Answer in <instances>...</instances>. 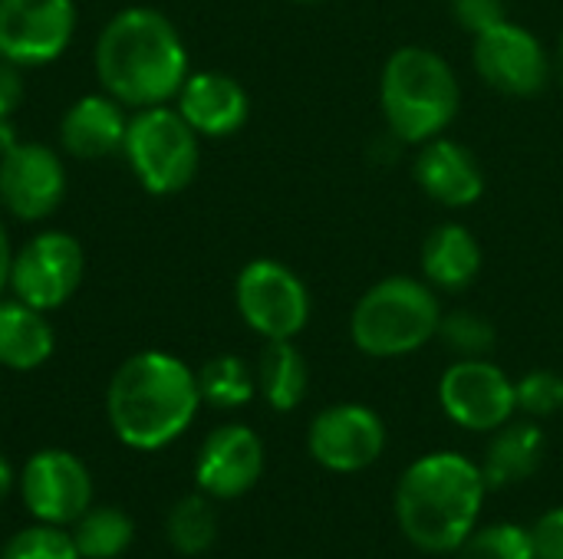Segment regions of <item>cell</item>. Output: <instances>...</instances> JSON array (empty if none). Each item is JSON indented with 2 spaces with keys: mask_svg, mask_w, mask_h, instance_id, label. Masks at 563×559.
<instances>
[{
  "mask_svg": "<svg viewBox=\"0 0 563 559\" xmlns=\"http://www.w3.org/2000/svg\"><path fill=\"white\" fill-rule=\"evenodd\" d=\"M96 76L129 109L165 105L188 79L185 40L165 13L125 7L96 40Z\"/></svg>",
  "mask_w": 563,
  "mask_h": 559,
  "instance_id": "6da1fadb",
  "label": "cell"
},
{
  "mask_svg": "<svg viewBox=\"0 0 563 559\" xmlns=\"http://www.w3.org/2000/svg\"><path fill=\"white\" fill-rule=\"evenodd\" d=\"M201 409L198 372L178 356L145 349L129 356L109 382L106 412L115 438L135 451H158L181 438Z\"/></svg>",
  "mask_w": 563,
  "mask_h": 559,
  "instance_id": "7a4b0ae2",
  "label": "cell"
},
{
  "mask_svg": "<svg viewBox=\"0 0 563 559\" xmlns=\"http://www.w3.org/2000/svg\"><path fill=\"white\" fill-rule=\"evenodd\" d=\"M482 465L455 451L416 458L396 484V524L422 554H455L478 527L485 507Z\"/></svg>",
  "mask_w": 563,
  "mask_h": 559,
  "instance_id": "3957f363",
  "label": "cell"
},
{
  "mask_svg": "<svg viewBox=\"0 0 563 559\" xmlns=\"http://www.w3.org/2000/svg\"><path fill=\"white\" fill-rule=\"evenodd\" d=\"M379 102L389 132L406 145H422L455 122L462 86L442 53L429 46H399L383 66Z\"/></svg>",
  "mask_w": 563,
  "mask_h": 559,
  "instance_id": "277c9868",
  "label": "cell"
},
{
  "mask_svg": "<svg viewBox=\"0 0 563 559\" xmlns=\"http://www.w3.org/2000/svg\"><path fill=\"white\" fill-rule=\"evenodd\" d=\"M439 323L442 306L426 280L386 277L356 300L350 336L363 356L399 359L432 343L439 336Z\"/></svg>",
  "mask_w": 563,
  "mask_h": 559,
  "instance_id": "5b68a950",
  "label": "cell"
},
{
  "mask_svg": "<svg viewBox=\"0 0 563 559\" xmlns=\"http://www.w3.org/2000/svg\"><path fill=\"white\" fill-rule=\"evenodd\" d=\"M198 138L201 135L181 119L178 109L152 105V109H139L129 119L122 152L139 185L155 198H168L195 181L201 165Z\"/></svg>",
  "mask_w": 563,
  "mask_h": 559,
  "instance_id": "8992f818",
  "label": "cell"
},
{
  "mask_svg": "<svg viewBox=\"0 0 563 559\" xmlns=\"http://www.w3.org/2000/svg\"><path fill=\"white\" fill-rule=\"evenodd\" d=\"M234 303L241 320L264 336L274 339H294L310 323V293L307 283L280 260L261 257L251 260L238 280H234Z\"/></svg>",
  "mask_w": 563,
  "mask_h": 559,
  "instance_id": "52a82bcc",
  "label": "cell"
},
{
  "mask_svg": "<svg viewBox=\"0 0 563 559\" xmlns=\"http://www.w3.org/2000/svg\"><path fill=\"white\" fill-rule=\"evenodd\" d=\"M475 72L501 96L531 99L548 89L554 76V59L544 43L521 23L501 20L472 40Z\"/></svg>",
  "mask_w": 563,
  "mask_h": 559,
  "instance_id": "ba28073f",
  "label": "cell"
},
{
  "mask_svg": "<svg viewBox=\"0 0 563 559\" xmlns=\"http://www.w3.org/2000/svg\"><path fill=\"white\" fill-rule=\"evenodd\" d=\"M82 247L66 231H43L10 264V290L33 310H59L82 283Z\"/></svg>",
  "mask_w": 563,
  "mask_h": 559,
  "instance_id": "9c48e42d",
  "label": "cell"
},
{
  "mask_svg": "<svg viewBox=\"0 0 563 559\" xmlns=\"http://www.w3.org/2000/svg\"><path fill=\"white\" fill-rule=\"evenodd\" d=\"M442 412L465 432H498L518 412L515 382L488 359H459L439 382Z\"/></svg>",
  "mask_w": 563,
  "mask_h": 559,
  "instance_id": "30bf717a",
  "label": "cell"
},
{
  "mask_svg": "<svg viewBox=\"0 0 563 559\" xmlns=\"http://www.w3.org/2000/svg\"><path fill=\"white\" fill-rule=\"evenodd\" d=\"M76 33L73 0H0V59L46 66L66 53Z\"/></svg>",
  "mask_w": 563,
  "mask_h": 559,
  "instance_id": "8fae6325",
  "label": "cell"
},
{
  "mask_svg": "<svg viewBox=\"0 0 563 559\" xmlns=\"http://www.w3.org/2000/svg\"><path fill=\"white\" fill-rule=\"evenodd\" d=\"M307 448L320 468L336 474H356L376 465L386 451V425L373 409L340 402L323 409L310 422Z\"/></svg>",
  "mask_w": 563,
  "mask_h": 559,
  "instance_id": "7c38bea8",
  "label": "cell"
},
{
  "mask_svg": "<svg viewBox=\"0 0 563 559\" xmlns=\"http://www.w3.org/2000/svg\"><path fill=\"white\" fill-rule=\"evenodd\" d=\"M20 494L26 511L40 524L69 527L92 507V478L76 455L63 448H46L26 461Z\"/></svg>",
  "mask_w": 563,
  "mask_h": 559,
  "instance_id": "4fadbf2b",
  "label": "cell"
},
{
  "mask_svg": "<svg viewBox=\"0 0 563 559\" xmlns=\"http://www.w3.org/2000/svg\"><path fill=\"white\" fill-rule=\"evenodd\" d=\"M66 194L59 155L40 142H16L0 158V204L20 221L49 217Z\"/></svg>",
  "mask_w": 563,
  "mask_h": 559,
  "instance_id": "5bb4252c",
  "label": "cell"
},
{
  "mask_svg": "<svg viewBox=\"0 0 563 559\" xmlns=\"http://www.w3.org/2000/svg\"><path fill=\"white\" fill-rule=\"evenodd\" d=\"M264 474V445L247 425L214 428L195 461V481L208 497H244Z\"/></svg>",
  "mask_w": 563,
  "mask_h": 559,
  "instance_id": "9a60e30c",
  "label": "cell"
},
{
  "mask_svg": "<svg viewBox=\"0 0 563 559\" xmlns=\"http://www.w3.org/2000/svg\"><path fill=\"white\" fill-rule=\"evenodd\" d=\"M412 175L422 194L442 208H472L485 194V171L478 158L462 142L445 135L419 145Z\"/></svg>",
  "mask_w": 563,
  "mask_h": 559,
  "instance_id": "2e32d148",
  "label": "cell"
},
{
  "mask_svg": "<svg viewBox=\"0 0 563 559\" xmlns=\"http://www.w3.org/2000/svg\"><path fill=\"white\" fill-rule=\"evenodd\" d=\"M175 99V109L201 138H228L241 132L251 115L244 86L228 72H188Z\"/></svg>",
  "mask_w": 563,
  "mask_h": 559,
  "instance_id": "e0dca14e",
  "label": "cell"
},
{
  "mask_svg": "<svg viewBox=\"0 0 563 559\" xmlns=\"http://www.w3.org/2000/svg\"><path fill=\"white\" fill-rule=\"evenodd\" d=\"M125 132H129L125 105L119 99H112L109 92L76 99L59 122L63 148L82 161H96L112 152H122Z\"/></svg>",
  "mask_w": 563,
  "mask_h": 559,
  "instance_id": "ac0fdd59",
  "label": "cell"
},
{
  "mask_svg": "<svg viewBox=\"0 0 563 559\" xmlns=\"http://www.w3.org/2000/svg\"><path fill=\"white\" fill-rule=\"evenodd\" d=\"M422 277L435 290H465L482 273V244L465 224H439L422 244Z\"/></svg>",
  "mask_w": 563,
  "mask_h": 559,
  "instance_id": "d6986e66",
  "label": "cell"
},
{
  "mask_svg": "<svg viewBox=\"0 0 563 559\" xmlns=\"http://www.w3.org/2000/svg\"><path fill=\"white\" fill-rule=\"evenodd\" d=\"M56 336L43 310L23 300H0V366L13 372H33L53 356Z\"/></svg>",
  "mask_w": 563,
  "mask_h": 559,
  "instance_id": "ffe728a7",
  "label": "cell"
},
{
  "mask_svg": "<svg viewBox=\"0 0 563 559\" xmlns=\"http://www.w3.org/2000/svg\"><path fill=\"white\" fill-rule=\"evenodd\" d=\"M492 445L485 451V484L488 488H508L518 481H528L544 458V432L534 422H508L498 432H492Z\"/></svg>",
  "mask_w": 563,
  "mask_h": 559,
  "instance_id": "44dd1931",
  "label": "cell"
},
{
  "mask_svg": "<svg viewBox=\"0 0 563 559\" xmlns=\"http://www.w3.org/2000/svg\"><path fill=\"white\" fill-rule=\"evenodd\" d=\"M310 385V369L294 339H274L261 353L257 389L274 412H294Z\"/></svg>",
  "mask_w": 563,
  "mask_h": 559,
  "instance_id": "7402d4cb",
  "label": "cell"
},
{
  "mask_svg": "<svg viewBox=\"0 0 563 559\" xmlns=\"http://www.w3.org/2000/svg\"><path fill=\"white\" fill-rule=\"evenodd\" d=\"M132 521L119 507H89L73 524V544L82 559H115L132 544Z\"/></svg>",
  "mask_w": 563,
  "mask_h": 559,
  "instance_id": "603a6c76",
  "label": "cell"
},
{
  "mask_svg": "<svg viewBox=\"0 0 563 559\" xmlns=\"http://www.w3.org/2000/svg\"><path fill=\"white\" fill-rule=\"evenodd\" d=\"M165 534H168L172 550L181 557L208 554L218 540V517H214V507L208 504V497L188 494V497L175 501V507L168 511V521H165Z\"/></svg>",
  "mask_w": 563,
  "mask_h": 559,
  "instance_id": "cb8c5ba5",
  "label": "cell"
},
{
  "mask_svg": "<svg viewBox=\"0 0 563 559\" xmlns=\"http://www.w3.org/2000/svg\"><path fill=\"white\" fill-rule=\"evenodd\" d=\"M198 389H201V402L214 409H241L254 399L257 376L238 356H214L211 362L201 366Z\"/></svg>",
  "mask_w": 563,
  "mask_h": 559,
  "instance_id": "d4e9b609",
  "label": "cell"
},
{
  "mask_svg": "<svg viewBox=\"0 0 563 559\" xmlns=\"http://www.w3.org/2000/svg\"><path fill=\"white\" fill-rule=\"evenodd\" d=\"M439 339L459 359H488L495 353L498 333L488 316L475 310H455V313H442Z\"/></svg>",
  "mask_w": 563,
  "mask_h": 559,
  "instance_id": "484cf974",
  "label": "cell"
},
{
  "mask_svg": "<svg viewBox=\"0 0 563 559\" xmlns=\"http://www.w3.org/2000/svg\"><path fill=\"white\" fill-rule=\"evenodd\" d=\"M455 559H534L531 534L518 524H488L475 527Z\"/></svg>",
  "mask_w": 563,
  "mask_h": 559,
  "instance_id": "4316f807",
  "label": "cell"
},
{
  "mask_svg": "<svg viewBox=\"0 0 563 559\" xmlns=\"http://www.w3.org/2000/svg\"><path fill=\"white\" fill-rule=\"evenodd\" d=\"M0 559H82L76 544H73V534H66L63 527H53V524H33V527H23L16 530L3 550Z\"/></svg>",
  "mask_w": 563,
  "mask_h": 559,
  "instance_id": "83f0119b",
  "label": "cell"
},
{
  "mask_svg": "<svg viewBox=\"0 0 563 559\" xmlns=\"http://www.w3.org/2000/svg\"><path fill=\"white\" fill-rule=\"evenodd\" d=\"M518 409L531 418H551L563 409V376L554 369H534L521 382H515Z\"/></svg>",
  "mask_w": 563,
  "mask_h": 559,
  "instance_id": "f1b7e54d",
  "label": "cell"
},
{
  "mask_svg": "<svg viewBox=\"0 0 563 559\" xmlns=\"http://www.w3.org/2000/svg\"><path fill=\"white\" fill-rule=\"evenodd\" d=\"M452 16L475 36L501 20H508L505 13V0H452Z\"/></svg>",
  "mask_w": 563,
  "mask_h": 559,
  "instance_id": "f546056e",
  "label": "cell"
},
{
  "mask_svg": "<svg viewBox=\"0 0 563 559\" xmlns=\"http://www.w3.org/2000/svg\"><path fill=\"white\" fill-rule=\"evenodd\" d=\"M528 534L534 559H563V507H551L548 514H541Z\"/></svg>",
  "mask_w": 563,
  "mask_h": 559,
  "instance_id": "4dcf8cb0",
  "label": "cell"
},
{
  "mask_svg": "<svg viewBox=\"0 0 563 559\" xmlns=\"http://www.w3.org/2000/svg\"><path fill=\"white\" fill-rule=\"evenodd\" d=\"M20 102H23L20 66H13L10 59H0V119H13Z\"/></svg>",
  "mask_w": 563,
  "mask_h": 559,
  "instance_id": "1f68e13d",
  "label": "cell"
},
{
  "mask_svg": "<svg viewBox=\"0 0 563 559\" xmlns=\"http://www.w3.org/2000/svg\"><path fill=\"white\" fill-rule=\"evenodd\" d=\"M10 264H13V250H10V237L7 227L0 224V293L10 287Z\"/></svg>",
  "mask_w": 563,
  "mask_h": 559,
  "instance_id": "d6a6232c",
  "label": "cell"
},
{
  "mask_svg": "<svg viewBox=\"0 0 563 559\" xmlns=\"http://www.w3.org/2000/svg\"><path fill=\"white\" fill-rule=\"evenodd\" d=\"M20 138H16V128H13V122L10 119H0V158L16 145Z\"/></svg>",
  "mask_w": 563,
  "mask_h": 559,
  "instance_id": "836d02e7",
  "label": "cell"
},
{
  "mask_svg": "<svg viewBox=\"0 0 563 559\" xmlns=\"http://www.w3.org/2000/svg\"><path fill=\"white\" fill-rule=\"evenodd\" d=\"M10 488H13V471H10V465H7V458L0 455V501L10 494Z\"/></svg>",
  "mask_w": 563,
  "mask_h": 559,
  "instance_id": "e575fe53",
  "label": "cell"
},
{
  "mask_svg": "<svg viewBox=\"0 0 563 559\" xmlns=\"http://www.w3.org/2000/svg\"><path fill=\"white\" fill-rule=\"evenodd\" d=\"M554 72H558V79L563 82V36L561 43H558V56H554Z\"/></svg>",
  "mask_w": 563,
  "mask_h": 559,
  "instance_id": "d590c367",
  "label": "cell"
},
{
  "mask_svg": "<svg viewBox=\"0 0 563 559\" xmlns=\"http://www.w3.org/2000/svg\"><path fill=\"white\" fill-rule=\"evenodd\" d=\"M290 3H300V7H310V3H320V0H290Z\"/></svg>",
  "mask_w": 563,
  "mask_h": 559,
  "instance_id": "8d00e7d4",
  "label": "cell"
}]
</instances>
